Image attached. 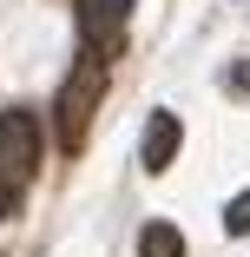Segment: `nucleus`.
Segmentation results:
<instances>
[{"instance_id": "obj_2", "label": "nucleus", "mask_w": 250, "mask_h": 257, "mask_svg": "<svg viewBox=\"0 0 250 257\" xmlns=\"http://www.w3.org/2000/svg\"><path fill=\"white\" fill-rule=\"evenodd\" d=\"M99 99H106V53H86V60L66 73V86H60V145H66V152L86 145Z\"/></svg>"}, {"instance_id": "obj_3", "label": "nucleus", "mask_w": 250, "mask_h": 257, "mask_svg": "<svg viewBox=\"0 0 250 257\" xmlns=\"http://www.w3.org/2000/svg\"><path fill=\"white\" fill-rule=\"evenodd\" d=\"M73 20H79V40H86V53H112V46L125 40L132 0H73Z\"/></svg>"}, {"instance_id": "obj_5", "label": "nucleus", "mask_w": 250, "mask_h": 257, "mask_svg": "<svg viewBox=\"0 0 250 257\" xmlns=\"http://www.w3.org/2000/svg\"><path fill=\"white\" fill-rule=\"evenodd\" d=\"M138 257H184V231L165 224V218L145 224V231H138Z\"/></svg>"}, {"instance_id": "obj_1", "label": "nucleus", "mask_w": 250, "mask_h": 257, "mask_svg": "<svg viewBox=\"0 0 250 257\" xmlns=\"http://www.w3.org/2000/svg\"><path fill=\"white\" fill-rule=\"evenodd\" d=\"M40 172V125L33 112H0V218H20V198Z\"/></svg>"}, {"instance_id": "obj_4", "label": "nucleus", "mask_w": 250, "mask_h": 257, "mask_svg": "<svg viewBox=\"0 0 250 257\" xmlns=\"http://www.w3.org/2000/svg\"><path fill=\"white\" fill-rule=\"evenodd\" d=\"M178 145H184V125H178V112H152V119H145V145H138L145 172H171Z\"/></svg>"}, {"instance_id": "obj_7", "label": "nucleus", "mask_w": 250, "mask_h": 257, "mask_svg": "<svg viewBox=\"0 0 250 257\" xmlns=\"http://www.w3.org/2000/svg\"><path fill=\"white\" fill-rule=\"evenodd\" d=\"M230 86H237V92H250V60H243V66H230Z\"/></svg>"}, {"instance_id": "obj_6", "label": "nucleus", "mask_w": 250, "mask_h": 257, "mask_svg": "<svg viewBox=\"0 0 250 257\" xmlns=\"http://www.w3.org/2000/svg\"><path fill=\"white\" fill-rule=\"evenodd\" d=\"M224 231H230V237H243V231H250V191H237V198L224 204Z\"/></svg>"}]
</instances>
